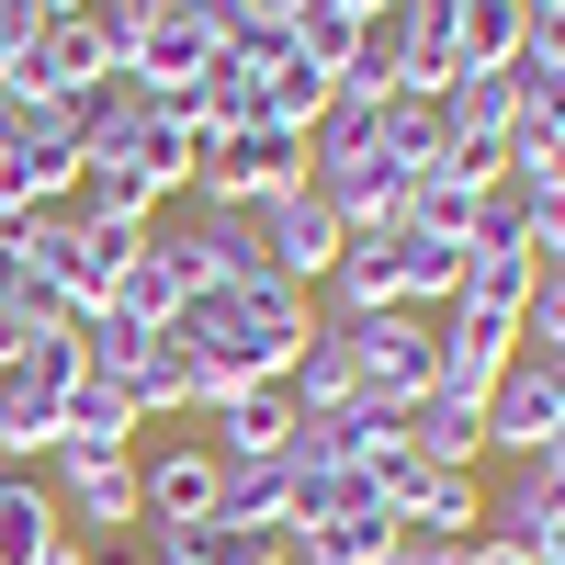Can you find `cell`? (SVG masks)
Wrapping results in <instances>:
<instances>
[{
	"label": "cell",
	"instance_id": "27",
	"mask_svg": "<svg viewBox=\"0 0 565 565\" xmlns=\"http://www.w3.org/2000/svg\"><path fill=\"white\" fill-rule=\"evenodd\" d=\"M407 452L418 463H487V407L476 396H418L407 407Z\"/></svg>",
	"mask_w": 565,
	"mask_h": 565
},
{
	"label": "cell",
	"instance_id": "1",
	"mask_svg": "<svg viewBox=\"0 0 565 565\" xmlns=\"http://www.w3.org/2000/svg\"><path fill=\"white\" fill-rule=\"evenodd\" d=\"M306 328H317V295H295V282H215V295H193L170 317V340L193 351V373H204V407L226 396V385H282L295 373V351H306Z\"/></svg>",
	"mask_w": 565,
	"mask_h": 565
},
{
	"label": "cell",
	"instance_id": "23",
	"mask_svg": "<svg viewBox=\"0 0 565 565\" xmlns=\"http://www.w3.org/2000/svg\"><path fill=\"white\" fill-rule=\"evenodd\" d=\"M295 452H249V463H215V521H260L282 532V509H295Z\"/></svg>",
	"mask_w": 565,
	"mask_h": 565
},
{
	"label": "cell",
	"instance_id": "36",
	"mask_svg": "<svg viewBox=\"0 0 565 565\" xmlns=\"http://www.w3.org/2000/svg\"><path fill=\"white\" fill-rule=\"evenodd\" d=\"M532 463H554V476H565V418H554V441H543V452H532Z\"/></svg>",
	"mask_w": 565,
	"mask_h": 565
},
{
	"label": "cell",
	"instance_id": "6",
	"mask_svg": "<svg viewBox=\"0 0 565 565\" xmlns=\"http://www.w3.org/2000/svg\"><path fill=\"white\" fill-rule=\"evenodd\" d=\"M45 498H57L68 543H125L136 532V452H45Z\"/></svg>",
	"mask_w": 565,
	"mask_h": 565
},
{
	"label": "cell",
	"instance_id": "33",
	"mask_svg": "<svg viewBox=\"0 0 565 565\" xmlns=\"http://www.w3.org/2000/svg\"><path fill=\"white\" fill-rule=\"evenodd\" d=\"M362 34H373V23H351V12H328V0H317V12H295V23H282V45H295L306 68H328V79H351V57H362Z\"/></svg>",
	"mask_w": 565,
	"mask_h": 565
},
{
	"label": "cell",
	"instance_id": "28",
	"mask_svg": "<svg viewBox=\"0 0 565 565\" xmlns=\"http://www.w3.org/2000/svg\"><path fill=\"white\" fill-rule=\"evenodd\" d=\"M441 114H452V136L509 148V125H521V68H463V79L441 90Z\"/></svg>",
	"mask_w": 565,
	"mask_h": 565
},
{
	"label": "cell",
	"instance_id": "37",
	"mask_svg": "<svg viewBox=\"0 0 565 565\" xmlns=\"http://www.w3.org/2000/svg\"><path fill=\"white\" fill-rule=\"evenodd\" d=\"M45 565H103V554H90V543H57V554H45Z\"/></svg>",
	"mask_w": 565,
	"mask_h": 565
},
{
	"label": "cell",
	"instance_id": "3",
	"mask_svg": "<svg viewBox=\"0 0 565 565\" xmlns=\"http://www.w3.org/2000/svg\"><path fill=\"white\" fill-rule=\"evenodd\" d=\"M226 0H148V23L125 34V79L148 90V103H181V90H193L215 57H226Z\"/></svg>",
	"mask_w": 565,
	"mask_h": 565
},
{
	"label": "cell",
	"instance_id": "31",
	"mask_svg": "<svg viewBox=\"0 0 565 565\" xmlns=\"http://www.w3.org/2000/svg\"><path fill=\"white\" fill-rule=\"evenodd\" d=\"M476 204H487V181H463V170H430V181H418V193H407V226H418V238H476Z\"/></svg>",
	"mask_w": 565,
	"mask_h": 565
},
{
	"label": "cell",
	"instance_id": "5",
	"mask_svg": "<svg viewBox=\"0 0 565 565\" xmlns=\"http://www.w3.org/2000/svg\"><path fill=\"white\" fill-rule=\"evenodd\" d=\"M351 351H362V396H396V407H418V396L441 385V317H430V306L351 317Z\"/></svg>",
	"mask_w": 565,
	"mask_h": 565
},
{
	"label": "cell",
	"instance_id": "13",
	"mask_svg": "<svg viewBox=\"0 0 565 565\" xmlns=\"http://www.w3.org/2000/svg\"><path fill=\"white\" fill-rule=\"evenodd\" d=\"M215 463H249V452H295V430H306V407H295V385H226L215 407Z\"/></svg>",
	"mask_w": 565,
	"mask_h": 565
},
{
	"label": "cell",
	"instance_id": "11",
	"mask_svg": "<svg viewBox=\"0 0 565 565\" xmlns=\"http://www.w3.org/2000/svg\"><path fill=\"white\" fill-rule=\"evenodd\" d=\"M260 249H271V271L295 282V295H317V282H328V260L351 249V226L328 215V193L306 181V193H282V204H260Z\"/></svg>",
	"mask_w": 565,
	"mask_h": 565
},
{
	"label": "cell",
	"instance_id": "39",
	"mask_svg": "<svg viewBox=\"0 0 565 565\" xmlns=\"http://www.w3.org/2000/svg\"><path fill=\"white\" fill-rule=\"evenodd\" d=\"M362 12H373V23H385V12H407V0H362Z\"/></svg>",
	"mask_w": 565,
	"mask_h": 565
},
{
	"label": "cell",
	"instance_id": "21",
	"mask_svg": "<svg viewBox=\"0 0 565 565\" xmlns=\"http://www.w3.org/2000/svg\"><path fill=\"white\" fill-rule=\"evenodd\" d=\"M148 565H282V532H260V521H181V532H148Z\"/></svg>",
	"mask_w": 565,
	"mask_h": 565
},
{
	"label": "cell",
	"instance_id": "17",
	"mask_svg": "<svg viewBox=\"0 0 565 565\" xmlns=\"http://www.w3.org/2000/svg\"><path fill=\"white\" fill-rule=\"evenodd\" d=\"M114 385L136 396V430H148V418H181V407H204V373H193V351H181L170 328H159V340H136V351L114 362Z\"/></svg>",
	"mask_w": 565,
	"mask_h": 565
},
{
	"label": "cell",
	"instance_id": "12",
	"mask_svg": "<svg viewBox=\"0 0 565 565\" xmlns=\"http://www.w3.org/2000/svg\"><path fill=\"white\" fill-rule=\"evenodd\" d=\"M396 532H407V543H476V532H487V463H418Z\"/></svg>",
	"mask_w": 565,
	"mask_h": 565
},
{
	"label": "cell",
	"instance_id": "16",
	"mask_svg": "<svg viewBox=\"0 0 565 565\" xmlns=\"http://www.w3.org/2000/svg\"><path fill=\"white\" fill-rule=\"evenodd\" d=\"M193 295H204V282H193V260L170 249V226H148V249L125 260V295H114L103 317H125V328H170V317L193 306Z\"/></svg>",
	"mask_w": 565,
	"mask_h": 565
},
{
	"label": "cell",
	"instance_id": "30",
	"mask_svg": "<svg viewBox=\"0 0 565 565\" xmlns=\"http://www.w3.org/2000/svg\"><path fill=\"white\" fill-rule=\"evenodd\" d=\"M0 373H23L34 396H68L79 373H90V328H79V317H45V328H34V340L0 362Z\"/></svg>",
	"mask_w": 565,
	"mask_h": 565
},
{
	"label": "cell",
	"instance_id": "26",
	"mask_svg": "<svg viewBox=\"0 0 565 565\" xmlns=\"http://www.w3.org/2000/svg\"><path fill=\"white\" fill-rule=\"evenodd\" d=\"M385 148V103H362V90H340L317 125H306V181H328V170H351V159H373Z\"/></svg>",
	"mask_w": 565,
	"mask_h": 565
},
{
	"label": "cell",
	"instance_id": "29",
	"mask_svg": "<svg viewBox=\"0 0 565 565\" xmlns=\"http://www.w3.org/2000/svg\"><path fill=\"white\" fill-rule=\"evenodd\" d=\"M385 159H396V181L418 193V181L452 159V114H441V103H407V90H396V103H385Z\"/></svg>",
	"mask_w": 565,
	"mask_h": 565
},
{
	"label": "cell",
	"instance_id": "18",
	"mask_svg": "<svg viewBox=\"0 0 565 565\" xmlns=\"http://www.w3.org/2000/svg\"><path fill=\"white\" fill-rule=\"evenodd\" d=\"M68 543L57 498H45V463H0V565H45Z\"/></svg>",
	"mask_w": 565,
	"mask_h": 565
},
{
	"label": "cell",
	"instance_id": "38",
	"mask_svg": "<svg viewBox=\"0 0 565 565\" xmlns=\"http://www.w3.org/2000/svg\"><path fill=\"white\" fill-rule=\"evenodd\" d=\"M34 12H45V23H57V12H90V0H34Z\"/></svg>",
	"mask_w": 565,
	"mask_h": 565
},
{
	"label": "cell",
	"instance_id": "20",
	"mask_svg": "<svg viewBox=\"0 0 565 565\" xmlns=\"http://www.w3.org/2000/svg\"><path fill=\"white\" fill-rule=\"evenodd\" d=\"M282 385H295V407H306V418H317V407H351V396H362V351H351V317H317Z\"/></svg>",
	"mask_w": 565,
	"mask_h": 565
},
{
	"label": "cell",
	"instance_id": "4",
	"mask_svg": "<svg viewBox=\"0 0 565 565\" xmlns=\"http://www.w3.org/2000/svg\"><path fill=\"white\" fill-rule=\"evenodd\" d=\"M282 193H306V136L295 125H238V136H204V159H193V193L181 204H282Z\"/></svg>",
	"mask_w": 565,
	"mask_h": 565
},
{
	"label": "cell",
	"instance_id": "24",
	"mask_svg": "<svg viewBox=\"0 0 565 565\" xmlns=\"http://www.w3.org/2000/svg\"><path fill=\"white\" fill-rule=\"evenodd\" d=\"M532 282H543L532 249H463V295H452V317H498V328H521Z\"/></svg>",
	"mask_w": 565,
	"mask_h": 565
},
{
	"label": "cell",
	"instance_id": "25",
	"mask_svg": "<svg viewBox=\"0 0 565 565\" xmlns=\"http://www.w3.org/2000/svg\"><path fill=\"white\" fill-rule=\"evenodd\" d=\"M532 0H452V79L463 68H521Z\"/></svg>",
	"mask_w": 565,
	"mask_h": 565
},
{
	"label": "cell",
	"instance_id": "35",
	"mask_svg": "<svg viewBox=\"0 0 565 565\" xmlns=\"http://www.w3.org/2000/svg\"><path fill=\"white\" fill-rule=\"evenodd\" d=\"M463 565H532V554H521V543H487V532H476V543H463Z\"/></svg>",
	"mask_w": 565,
	"mask_h": 565
},
{
	"label": "cell",
	"instance_id": "34",
	"mask_svg": "<svg viewBox=\"0 0 565 565\" xmlns=\"http://www.w3.org/2000/svg\"><path fill=\"white\" fill-rule=\"evenodd\" d=\"M396 249H407V306L452 317V295H463V249H452V238H418V226H396Z\"/></svg>",
	"mask_w": 565,
	"mask_h": 565
},
{
	"label": "cell",
	"instance_id": "2",
	"mask_svg": "<svg viewBox=\"0 0 565 565\" xmlns=\"http://www.w3.org/2000/svg\"><path fill=\"white\" fill-rule=\"evenodd\" d=\"M193 159H204V136L181 125V103H136L125 125L90 136V159H79V204H125V215H159L193 193Z\"/></svg>",
	"mask_w": 565,
	"mask_h": 565
},
{
	"label": "cell",
	"instance_id": "9",
	"mask_svg": "<svg viewBox=\"0 0 565 565\" xmlns=\"http://www.w3.org/2000/svg\"><path fill=\"white\" fill-rule=\"evenodd\" d=\"M170 249L193 260V282H204V295H215V282H271L260 215H238V204H181V215H170Z\"/></svg>",
	"mask_w": 565,
	"mask_h": 565
},
{
	"label": "cell",
	"instance_id": "7",
	"mask_svg": "<svg viewBox=\"0 0 565 565\" xmlns=\"http://www.w3.org/2000/svg\"><path fill=\"white\" fill-rule=\"evenodd\" d=\"M114 79V45L90 12H57V23H34V45L12 57V90L23 103H79V90H103Z\"/></svg>",
	"mask_w": 565,
	"mask_h": 565
},
{
	"label": "cell",
	"instance_id": "8",
	"mask_svg": "<svg viewBox=\"0 0 565 565\" xmlns=\"http://www.w3.org/2000/svg\"><path fill=\"white\" fill-rule=\"evenodd\" d=\"M565 418V385L543 373V351H509V373L487 385V463H532Z\"/></svg>",
	"mask_w": 565,
	"mask_h": 565
},
{
	"label": "cell",
	"instance_id": "10",
	"mask_svg": "<svg viewBox=\"0 0 565 565\" xmlns=\"http://www.w3.org/2000/svg\"><path fill=\"white\" fill-rule=\"evenodd\" d=\"M181 521H215V441L136 452V532H181Z\"/></svg>",
	"mask_w": 565,
	"mask_h": 565
},
{
	"label": "cell",
	"instance_id": "14",
	"mask_svg": "<svg viewBox=\"0 0 565 565\" xmlns=\"http://www.w3.org/2000/svg\"><path fill=\"white\" fill-rule=\"evenodd\" d=\"M328 317H385V306H407V249H396V226H362V238L328 260Z\"/></svg>",
	"mask_w": 565,
	"mask_h": 565
},
{
	"label": "cell",
	"instance_id": "19",
	"mask_svg": "<svg viewBox=\"0 0 565 565\" xmlns=\"http://www.w3.org/2000/svg\"><path fill=\"white\" fill-rule=\"evenodd\" d=\"M57 452H136V396L114 373H79L57 396Z\"/></svg>",
	"mask_w": 565,
	"mask_h": 565
},
{
	"label": "cell",
	"instance_id": "32",
	"mask_svg": "<svg viewBox=\"0 0 565 565\" xmlns=\"http://www.w3.org/2000/svg\"><path fill=\"white\" fill-rule=\"evenodd\" d=\"M57 452V396H34L23 373H0V463H45Z\"/></svg>",
	"mask_w": 565,
	"mask_h": 565
},
{
	"label": "cell",
	"instance_id": "15",
	"mask_svg": "<svg viewBox=\"0 0 565 565\" xmlns=\"http://www.w3.org/2000/svg\"><path fill=\"white\" fill-rule=\"evenodd\" d=\"M385 441H407V407L396 396H351V407H317L295 430V463H373Z\"/></svg>",
	"mask_w": 565,
	"mask_h": 565
},
{
	"label": "cell",
	"instance_id": "22",
	"mask_svg": "<svg viewBox=\"0 0 565 565\" xmlns=\"http://www.w3.org/2000/svg\"><path fill=\"white\" fill-rule=\"evenodd\" d=\"M554 509H565V476H554V463H509V476L487 487V543H543L554 532Z\"/></svg>",
	"mask_w": 565,
	"mask_h": 565
}]
</instances>
